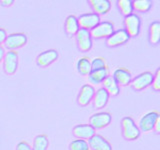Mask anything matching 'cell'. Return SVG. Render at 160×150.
<instances>
[{"instance_id": "6da1fadb", "label": "cell", "mask_w": 160, "mask_h": 150, "mask_svg": "<svg viewBox=\"0 0 160 150\" xmlns=\"http://www.w3.org/2000/svg\"><path fill=\"white\" fill-rule=\"evenodd\" d=\"M121 129L124 139L128 140V141L136 140L140 136V133H141L136 123L134 122V120L129 116H125L122 118Z\"/></svg>"}, {"instance_id": "7a4b0ae2", "label": "cell", "mask_w": 160, "mask_h": 150, "mask_svg": "<svg viewBox=\"0 0 160 150\" xmlns=\"http://www.w3.org/2000/svg\"><path fill=\"white\" fill-rule=\"evenodd\" d=\"M159 118H160V114L156 110L149 111L142 115V117L140 118L139 123L137 125L140 132H148L153 130L154 125Z\"/></svg>"}, {"instance_id": "3957f363", "label": "cell", "mask_w": 160, "mask_h": 150, "mask_svg": "<svg viewBox=\"0 0 160 150\" xmlns=\"http://www.w3.org/2000/svg\"><path fill=\"white\" fill-rule=\"evenodd\" d=\"M125 31L127 32L129 37H136L139 35L140 26H141V20L136 14H130L124 18Z\"/></svg>"}, {"instance_id": "277c9868", "label": "cell", "mask_w": 160, "mask_h": 150, "mask_svg": "<svg viewBox=\"0 0 160 150\" xmlns=\"http://www.w3.org/2000/svg\"><path fill=\"white\" fill-rule=\"evenodd\" d=\"M18 67V53L14 50H9L3 58V70L7 75L15 74Z\"/></svg>"}, {"instance_id": "5b68a950", "label": "cell", "mask_w": 160, "mask_h": 150, "mask_svg": "<svg viewBox=\"0 0 160 150\" xmlns=\"http://www.w3.org/2000/svg\"><path fill=\"white\" fill-rule=\"evenodd\" d=\"M153 77H154V74L152 72L145 71L135 77L132 81L130 82V85H131L132 89L136 90V91H141V90H144L145 88H147L148 86H150V85L152 84Z\"/></svg>"}, {"instance_id": "8992f818", "label": "cell", "mask_w": 160, "mask_h": 150, "mask_svg": "<svg viewBox=\"0 0 160 150\" xmlns=\"http://www.w3.org/2000/svg\"><path fill=\"white\" fill-rule=\"evenodd\" d=\"M27 43V36L25 33H12L7 35L4 44L5 47L9 50H16L23 47Z\"/></svg>"}, {"instance_id": "52a82bcc", "label": "cell", "mask_w": 160, "mask_h": 150, "mask_svg": "<svg viewBox=\"0 0 160 150\" xmlns=\"http://www.w3.org/2000/svg\"><path fill=\"white\" fill-rule=\"evenodd\" d=\"M114 32V25L113 23L109 21L100 22L96 27H94L90 35L95 39H101V38H108L111 36Z\"/></svg>"}, {"instance_id": "ba28073f", "label": "cell", "mask_w": 160, "mask_h": 150, "mask_svg": "<svg viewBox=\"0 0 160 150\" xmlns=\"http://www.w3.org/2000/svg\"><path fill=\"white\" fill-rule=\"evenodd\" d=\"M78 25L80 29H84V30H89L93 29L94 27H96L97 25L100 23V17L99 15L96 13L91 12V13H85L80 15L77 18Z\"/></svg>"}, {"instance_id": "9c48e42d", "label": "cell", "mask_w": 160, "mask_h": 150, "mask_svg": "<svg viewBox=\"0 0 160 150\" xmlns=\"http://www.w3.org/2000/svg\"><path fill=\"white\" fill-rule=\"evenodd\" d=\"M112 120V116L109 112H99L91 115L89 118V125L94 129H102L108 126Z\"/></svg>"}, {"instance_id": "30bf717a", "label": "cell", "mask_w": 160, "mask_h": 150, "mask_svg": "<svg viewBox=\"0 0 160 150\" xmlns=\"http://www.w3.org/2000/svg\"><path fill=\"white\" fill-rule=\"evenodd\" d=\"M76 39H77V46L80 51L87 52L91 49L92 40H91L90 31L84 29H79L76 34Z\"/></svg>"}, {"instance_id": "8fae6325", "label": "cell", "mask_w": 160, "mask_h": 150, "mask_svg": "<svg viewBox=\"0 0 160 150\" xmlns=\"http://www.w3.org/2000/svg\"><path fill=\"white\" fill-rule=\"evenodd\" d=\"M72 134L78 139L89 140L95 134V129L89 124H77L72 129Z\"/></svg>"}, {"instance_id": "7c38bea8", "label": "cell", "mask_w": 160, "mask_h": 150, "mask_svg": "<svg viewBox=\"0 0 160 150\" xmlns=\"http://www.w3.org/2000/svg\"><path fill=\"white\" fill-rule=\"evenodd\" d=\"M95 94V89L92 85L84 84L80 89V92L77 97V103L80 106H87V105L92 101Z\"/></svg>"}, {"instance_id": "4fadbf2b", "label": "cell", "mask_w": 160, "mask_h": 150, "mask_svg": "<svg viewBox=\"0 0 160 150\" xmlns=\"http://www.w3.org/2000/svg\"><path fill=\"white\" fill-rule=\"evenodd\" d=\"M58 58V52L55 49H49L40 53L36 58V63L39 67H47L54 63Z\"/></svg>"}, {"instance_id": "5bb4252c", "label": "cell", "mask_w": 160, "mask_h": 150, "mask_svg": "<svg viewBox=\"0 0 160 150\" xmlns=\"http://www.w3.org/2000/svg\"><path fill=\"white\" fill-rule=\"evenodd\" d=\"M129 35L124 29H119L117 31L112 33L111 36H109L106 40V44L109 47H117L120 45H123L129 40Z\"/></svg>"}, {"instance_id": "9a60e30c", "label": "cell", "mask_w": 160, "mask_h": 150, "mask_svg": "<svg viewBox=\"0 0 160 150\" xmlns=\"http://www.w3.org/2000/svg\"><path fill=\"white\" fill-rule=\"evenodd\" d=\"M89 148L92 150H112V146L102 135L95 134L89 139Z\"/></svg>"}, {"instance_id": "2e32d148", "label": "cell", "mask_w": 160, "mask_h": 150, "mask_svg": "<svg viewBox=\"0 0 160 150\" xmlns=\"http://www.w3.org/2000/svg\"><path fill=\"white\" fill-rule=\"evenodd\" d=\"M112 77L118 86H126L131 82V72L126 68H117L113 72Z\"/></svg>"}, {"instance_id": "e0dca14e", "label": "cell", "mask_w": 160, "mask_h": 150, "mask_svg": "<svg viewBox=\"0 0 160 150\" xmlns=\"http://www.w3.org/2000/svg\"><path fill=\"white\" fill-rule=\"evenodd\" d=\"M93 106L96 109H102L106 106L109 100V94L103 87L99 88L94 94L93 97Z\"/></svg>"}, {"instance_id": "ac0fdd59", "label": "cell", "mask_w": 160, "mask_h": 150, "mask_svg": "<svg viewBox=\"0 0 160 150\" xmlns=\"http://www.w3.org/2000/svg\"><path fill=\"white\" fill-rule=\"evenodd\" d=\"M89 3L97 15L106 14L111 9V2L108 0H89Z\"/></svg>"}, {"instance_id": "d6986e66", "label": "cell", "mask_w": 160, "mask_h": 150, "mask_svg": "<svg viewBox=\"0 0 160 150\" xmlns=\"http://www.w3.org/2000/svg\"><path fill=\"white\" fill-rule=\"evenodd\" d=\"M79 25L77 21V17L75 15H69L65 20V32L68 36H74L76 35L79 30Z\"/></svg>"}, {"instance_id": "ffe728a7", "label": "cell", "mask_w": 160, "mask_h": 150, "mask_svg": "<svg viewBox=\"0 0 160 150\" xmlns=\"http://www.w3.org/2000/svg\"><path fill=\"white\" fill-rule=\"evenodd\" d=\"M102 83H103V88L107 91L109 96H117L119 94L120 88L118 86V84L115 82V80L113 79L112 76H109L108 75L102 81Z\"/></svg>"}, {"instance_id": "44dd1931", "label": "cell", "mask_w": 160, "mask_h": 150, "mask_svg": "<svg viewBox=\"0 0 160 150\" xmlns=\"http://www.w3.org/2000/svg\"><path fill=\"white\" fill-rule=\"evenodd\" d=\"M160 41V22L154 21L149 27V42L153 45H157Z\"/></svg>"}, {"instance_id": "7402d4cb", "label": "cell", "mask_w": 160, "mask_h": 150, "mask_svg": "<svg viewBox=\"0 0 160 150\" xmlns=\"http://www.w3.org/2000/svg\"><path fill=\"white\" fill-rule=\"evenodd\" d=\"M49 147V138L46 134H39L33 140V150H47Z\"/></svg>"}, {"instance_id": "603a6c76", "label": "cell", "mask_w": 160, "mask_h": 150, "mask_svg": "<svg viewBox=\"0 0 160 150\" xmlns=\"http://www.w3.org/2000/svg\"><path fill=\"white\" fill-rule=\"evenodd\" d=\"M88 76H89V81L90 82H92L94 84L101 83L103 80L108 76V67L91 71Z\"/></svg>"}, {"instance_id": "cb8c5ba5", "label": "cell", "mask_w": 160, "mask_h": 150, "mask_svg": "<svg viewBox=\"0 0 160 150\" xmlns=\"http://www.w3.org/2000/svg\"><path fill=\"white\" fill-rule=\"evenodd\" d=\"M77 70L80 74L84 75V76L89 75L91 72V59L86 56L79 58L77 62Z\"/></svg>"}, {"instance_id": "d4e9b609", "label": "cell", "mask_w": 160, "mask_h": 150, "mask_svg": "<svg viewBox=\"0 0 160 150\" xmlns=\"http://www.w3.org/2000/svg\"><path fill=\"white\" fill-rule=\"evenodd\" d=\"M152 4L153 2L151 0H134V1H132V7L133 10H136V11L141 13H145L151 9Z\"/></svg>"}, {"instance_id": "484cf974", "label": "cell", "mask_w": 160, "mask_h": 150, "mask_svg": "<svg viewBox=\"0 0 160 150\" xmlns=\"http://www.w3.org/2000/svg\"><path fill=\"white\" fill-rule=\"evenodd\" d=\"M117 3H118V7L120 9V12H121L125 17L128 16L130 14H132L133 7H132L131 0H119Z\"/></svg>"}, {"instance_id": "4316f807", "label": "cell", "mask_w": 160, "mask_h": 150, "mask_svg": "<svg viewBox=\"0 0 160 150\" xmlns=\"http://www.w3.org/2000/svg\"><path fill=\"white\" fill-rule=\"evenodd\" d=\"M69 150H90L88 142L83 139H76L69 143Z\"/></svg>"}, {"instance_id": "83f0119b", "label": "cell", "mask_w": 160, "mask_h": 150, "mask_svg": "<svg viewBox=\"0 0 160 150\" xmlns=\"http://www.w3.org/2000/svg\"><path fill=\"white\" fill-rule=\"evenodd\" d=\"M105 67H108V66L106 64V59L103 57H96L91 61V71L102 69Z\"/></svg>"}, {"instance_id": "f1b7e54d", "label": "cell", "mask_w": 160, "mask_h": 150, "mask_svg": "<svg viewBox=\"0 0 160 150\" xmlns=\"http://www.w3.org/2000/svg\"><path fill=\"white\" fill-rule=\"evenodd\" d=\"M152 89L155 90V91H159L160 90V68H158L156 70V73H155L154 77H153Z\"/></svg>"}, {"instance_id": "f546056e", "label": "cell", "mask_w": 160, "mask_h": 150, "mask_svg": "<svg viewBox=\"0 0 160 150\" xmlns=\"http://www.w3.org/2000/svg\"><path fill=\"white\" fill-rule=\"evenodd\" d=\"M15 150H33L30 144L26 141H20L17 145Z\"/></svg>"}, {"instance_id": "4dcf8cb0", "label": "cell", "mask_w": 160, "mask_h": 150, "mask_svg": "<svg viewBox=\"0 0 160 150\" xmlns=\"http://www.w3.org/2000/svg\"><path fill=\"white\" fill-rule=\"evenodd\" d=\"M7 37V33H6V30L3 29V28H0V46H1V44L4 43L5 39Z\"/></svg>"}, {"instance_id": "1f68e13d", "label": "cell", "mask_w": 160, "mask_h": 150, "mask_svg": "<svg viewBox=\"0 0 160 150\" xmlns=\"http://www.w3.org/2000/svg\"><path fill=\"white\" fill-rule=\"evenodd\" d=\"M13 3H14L13 0H1V1H0V4H1L2 6H5V7L11 6Z\"/></svg>"}, {"instance_id": "d6a6232c", "label": "cell", "mask_w": 160, "mask_h": 150, "mask_svg": "<svg viewBox=\"0 0 160 150\" xmlns=\"http://www.w3.org/2000/svg\"><path fill=\"white\" fill-rule=\"evenodd\" d=\"M153 130H155V131H156V133H160V118L157 120L156 123H155Z\"/></svg>"}, {"instance_id": "836d02e7", "label": "cell", "mask_w": 160, "mask_h": 150, "mask_svg": "<svg viewBox=\"0 0 160 150\" xmlns=\"http://www.w3.org/2000/svg\"><path fill=\"white\" fill-rule=\"evenodd\" d=\"M4 55H5V50H4V47H3V46H0V62L3 61Z\"/></svg>"}]
</instances>
